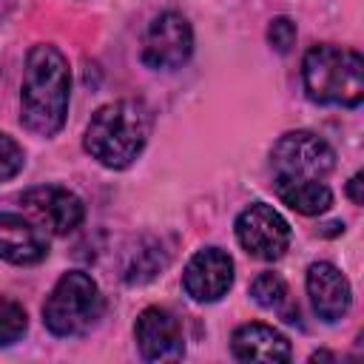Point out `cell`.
I'll return each mask as SVG.
<instances>
[{
  "instance_id": "52a82bcc",
  "label": "cell",
  "mask_w": 364,
  "mask_h": 364,
  "mask_svg": "<svg viewBox=\"0 0 364 364\" xmlns=\"http://www.w3.org/2000/svg\"><path fill=\"white\" fill-rule=\"evenodd\" d=\"M191 51H193V31L179 11L159 14L142 37V63L156 71L182 68Z\"/></svg>"
},
{
  "instance_id": "ba28073f",
  "label": "cell",
  "mask_w": 364,
  "mask_h": 364,
  "mask_svg": "<svg viewBox=\"0 0 364 364\" xmlns=\"http://www.w3.org/2000/svg\"><path fill=\"white\" fill-rule=\"evenodd\" d=\"M23 208L43 228H48L57 236L71 233L85 219L82 199L77 193H71L68 188H60V185H37V188L26 191L23 193Z\"/></svg>"
},
{
  "instance_id": "9c48e42d",
  "label": "cell",
  "mask_w": 364,
  "mask_h": 364,
  "mask_svg": "<svg viewBox=\"0 0 364 364\" xmlns=\"http://www.w3.org/2000/svg\"><path fill=\"white\" fill-rule=\"evenodd\" d=\"M136 347L148 361H173L185 353L182 324L165 307H145L134 324Z\"/></svg>"
},
{
  "instance_id": "30bf717a",
  "label": "cell",
  "mask_w": 364,
  "mask_h": 364,
  "mask_svg": "<svg viewBox=\"0 0 364 364\" xmlns=\"http://www.w3.org/2000/svg\"><path fill=\"white\" fill-rule=\"evenodd\" d=\"M182 284L193 301H219L233 284V259L222 247L196 250L185 264Z\"/></svg>"
},
{
  "instance_id": "4fadbf2b",
  "label": "cell",
  "mask_w": 364,
  "mask_h": 364,
  "mask_svg": "<svg viewBox=\"0 0 364 364\" xmlns=\"http://www.w3.org/2000/svg\"><path fill=\"white\" fill-rule=\"evenodd\" d=\"M46 236L20 213H0V259L11 264H34L46 259Z\"/></svg>"
},
{
  "instance_id": "7a4b0ae2",
  "label": "cell",
  "mask_w": 364,
  "mask_h": 364,
  "mask_svg": "<svg viewBox=\"0 0 364 364\" xmlns=\"http://www.w3.org/2000/svg\"><path fill=\"white\" fill-rule=\"evenodd\" d=\"M151 134V111L139 100H117L91 117L85 128V151L105 168H128L145 148Z\"/></svg>"
},
{
  "instance_id": "5bb4252c",
  "label": "cell",
  "mask_w": 364,
  "mask_h": 364,
  "mask_svg": "<svg viewBox=\"0 0 364 364\" xmlns=\"http://www.w3.org/2000/svg\"><path fill=\"white\" fill-rule=\"evenodd\" d=\"M276 196L296 213L316 216L333 205V191L321 179H273Z\"/></svg>"
},
{
  "instance_id": "5b68a950",
  "label": "cell",
  "mask_w": 364,
  "mask_h": 364,
  "mask_svg": "<svg viewBox=\"0 0 364 364\" xmlns=\"http://www.w3.org/2000/svg\"><path fill=\"white\" fill-rule=\"evenodd\" d=\"M333 165V148L310 131H287L270 151L273 179H324Z\"/></svg>"
},
{
  "instance_id": "ac0fdd59",
  "label": "cell",
  "mask_w": 364,
  "mask_h": 364,
  "mask_svg": "<svg viewBox=\"0 0 364 364\" xmlns=\"http://www.w3.org/2000/svg\"><path fill=\"white\" fill-rule=\"evenodd\" d=\"M267 43L270 48H276L279 54H287L296 43V23L290 17H273L270 26H267Z\"/></svg>"
},
{
  "instance_id": "d6986e66",
  "label": "cell",
  "mask_w": 364,
  "mask_h": 364,
  "mask_svg": "<svg viewBox=\"0 0 364 364\" xmlns=\"http://www.w3.org/2000/svg\"><path fill=\"white\" fill-rule=\"evenodd\" d=\"M361 179H364V176H361V173H355V176L347 182V193H350V199H353L355 205H361V202H364V193H361V185H364V182H361Z\"/></svg>"
},
{
  "instance_id": "277c9868",
  "label": "cell",
  "mask_w": 364,
  "mask_h": 364,
  "mask_svg": "<svg viewBox=\"0 0 364 364\" xmlns=\"http://www.w3.org/2000/svg\"><path fill=\"white\" fill-rule=\"evenodd\" d=\"M100 316L102 293L97 282L82 270L63 273L43 304V324L60 338L82 336L100 321Z\"/></svg>"
},
{
  "instance_id": "3957f363",
  "label": "cell",
  "mask_w": 364,
  "mask_h": 364,
  "mask_svg": "<svg viewBox=\"0 0 364 364\" xmlns=\"http://www.w3.org/2000/svg\"><path fill=\"white\" fill-rule=\"evenodd\" d=\"M304 91L313 102L355 108L364 100V60L358 51L321 43L304 54Z\"/></svg>"
},
{
  "instance_id": "8fae6325",
  "label": "cell",
  "mask_w": 364,
  "mask_h": 364,
  "mask_svg": "<svg viewBox=\"0 0 364 364\" xmlns=\"http://www.w3.org/2000/svg\"><path fill=\"white\" fill-rule=\"evenodd\" d=\"M307 296L313 310L324 321H338L353 301V290L347 276L330 262H313L307 267Z\"/></svg>"
},
{
  "instance_id": "6da1fadb",
  "label": "cell",
  "mask_w": 364,
  "mask_h": 364,
  "mask_svg": "<svg viewBox=\"0 0 364 364\" xmlns=\"http://www.w3.org/2000/svg\"><path fill=\"white\" fill-rule=\"evenodd\" d=\"M71 74L57 46L40 43L28 51L20 91V122L37 136H54L65 125Z\"/></svg>"
},
{
  "instance_id": "8992f818",
  "label": "cell",
  "mask_w": 364,
  "mask_h": 364,
  "mask_svg": "<svg viewBox=\"0 0 364 364\" xmlns=\"http://www.w3.org/2000/svg\"><path fill=\"white\" fill-rule=\"evenodd\" d=\"M236 239L253 259L273 262L284 256L290 245V225L276 208L264 202H253L236 219Z\"/></svg>"
},
{
  "instance_id": "2e32d148",
  "label": "cell",
  "mask_w": 364,
  "mask_h": 364,
  "mask_svg": "<svg viewBox=\"0 0 364 364\" xmlns=\"http://www.w3.org/2000/svg\"><path fill=\"white\" fill-rule=\"evenodd\" d=\"M26 324H28V318H26L23 304L0 296V347L14 344L26 333Z\"/></svg>"
},
{
  "instance_id": "e0dca14e",
  "label": "cell",
  "mask_w": 364,
  "mask_h": 364,
  "mask_svg": "<svg viewBox=\"0 0 364 364\" xmlns=\"http://www.w3.org/2000/svg\"><path fill=\"white\" fill-rule=\"evenodd\" d=\"M23 162H26V154L17 145V139L0 131V182L14 179L23 171Z\"/></svg>"
},
{
  "instance_id": "7c38bea8",
  "label": "cell",
  "mask_w": 364,
  "mask_h": 364,
  "mask_svg": "<svg viewBox=\"0 0 364 364\" xmlns=\"http://www.w3.org/2000/svg\"><path fill=\"white\" fill-rule=\"evenodd\" d=\"M230 350L239 361H290V341L282 336L276 327L262 324V321H247L233 330L230 336Z\"/></svg>"
},
{
  "instance_id": "9a60e30c",
  "label": "cell",
  "mask_w": 364,
  "mask_h": 364,
  "mask_svg": "<svg viewBox=\"0 0 364 364\" xmlns=\"http://www.w3.org/2000/svg\"><path fill=\"white\" fill-rule=\"evenodd\" d=\"M250 296L259 307H267V310H282L290 301V290L279 273H259L250 284Z\"/></svg>"
}]
</instances>
